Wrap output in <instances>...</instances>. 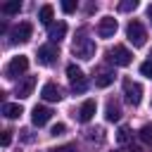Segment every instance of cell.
Here are the masks:
<instances>
[{
  "label": "cell",
  "instance_id": "3",
  "mask_svg": "<svg viewBox=\"0 0 152 152\" xmlns=\"http://www.w3.org/2000/svg\"><path fill=\"white\" fill-rule=\"evenodd\" d=\"M121 88H124V97H126V102L133 104V107H138L140 100H142V86H140L138 81H133V78H124Z\"/></svg>",
  "mask_w": 152,
  "mask_h": 152
},
{
  "label": "cell",
  "instance_id": "18",
  "mask_svg": "<svg viewBox=\"0 0 152 152\" xmlns=\"http://www.w3.org/2000/svg\"><path fill=\"white\" fill-rule=\"evenodd\" d=\"M112 81H114V74H109V71H100V74L95 76V86H97V88H107Z\"/></svg>",
  "mask_w": 152,
  "mask_h": 152
},
{
  "label": "cell",
  "instance_id": "20",
  "mask_svg": "<svg viewBox=\"0 0 152 152\" xmlns=\"http://www.w3.org/2000/svg\"><path fill=\"white\" fill-rule=\"evenodd\" d=\"M128 140H131V131H128L126 126H121V128L116 131V142H119V145H126Z\"/></svg>",
  "mask_w": 152,
  "mask_h": 152
},
{
  "label": "cell",
  "instance_id": "24",
  "mask_svg": "<svg viewBox=\"0 0 152 152\" xmlns=\"http://www.w3.org/2000/svg\"><path fill=\"white\" fill-rule=\"evenodd\" d=\"M62 12H66V14L76 12V2H74V0H64V2H62Z\"/></svg>",
  "mask_w": 152,
  "mask_h": 152
},
{
  "label": "cell",
  "instance_id": "8",
  "mask_svg": "<svg viewBox=\"0 0 152 152\" xmlns=\"http://www.w3.org/2000/svg\"><path fill=\"white\" fill-rule=\"evenodd\" d=\"M57 57H59V50H57L55 43H48V45H40V48H38V62H40V64L50 66Z\"/></svg>",
  "mask_w": 152,
  "mask_h": 152
},
{
  "label": "cell",
  "instance_id": "5",
  "mask_svg": "<svg viewBox=\"0 0 152 152\" xmlns=\"http://www.w3.org/2000/svg\"><path fill=\"white\" fill-rule=\"evenodd\" d=\"M107 59H109L112 64H116V66H128V64L133 62V55H131V50H128L126 45H114V48L107 52Z\"/></svg>",
  "mask_w": 152,
  "mask_h": 152
},
{
  "label": "cell",
  "instance_id": "15",
  "mask_svg": "<svg viewBox=\"0 0 152 152\" xmlns=\"http://www.w3.org/2000/svg\"><path fill=\"white\" fill-rule=\"evenodd\" d=\"M2 114H5L7 119H19V116L24 114V109H21L19 102H5V104H2Z\"/></svg>",
  "mask_w": 152,
  "mask_h": 152
},
{
  "label": "cell",
  "instance_id": "22",
  "mask_svg": "<svg viewBox=\"0 0 152 152\" xmlns=\"http://www.w3.org/2000/svg\"><path fill=\"white\" fill-rule=\"evenodd\" d=\"M135 7H138V0H124V2H119V12H131Z\"/></svg>",
  "mask_w": 152,
  "mask_h": 152
},
{
  "label": "cell",
  "instance_id": "21",
  "mask_svg": "<svg viewBox=\"0 0 152 152\" xmlns=\"http://www.w3.org/2000/svg\"><path fill=\"white\" fill-rule=\"evenodd\" d=\"M138 135H140V140H142L145 145H152V126H142Z\"/></svg>",
  "mask_w": 152,
  "mask_h": 152
},
{
  "label": "cell",
  "instance_id": "29",
  "mask_svg": "<svg viewBox=\"0 0 152 152\" xmlns=\"http://www.w3.org/2000/svg\"><path fill=\"white\" fill-rule=\"evenodd\" d=\"M131 152H140V150H135V147H133V150H131Z\"/></svg>",
  "mask_w": 152,
  "mask_h": 152
},
{
  "label": "cell",
  "instance_id": "12",
  "mask_svg": "<svg viewBox=\"0 0 152 152\" xmlns=\"http://www.w3.org/2000/svg\"><path fill=\"white\" fill-rule=\"evenodd\" d=\"M40 95H43L45 102H59V100L64 97V95H62V88H59L57 83H45L43 90H40Z\"/></svg>",
  "mask_w": 152,
  "mask_h": 152
},
{
  "label": "cell",
  "instance_id": "28",
  "mask_svg": "<svg viewBox=\"0 0 152 152\" xmlns=\"http://www.w3.org/2000/svg\"><path fill=\"white\" fill-rule=\"evenodd\" d=\"M147 19H150V24H152V5L147 7Z\"/></svg>",
  "mask_w": 152,
  "mask_h": 152
},
{
  "label": "cell",
  "instance_id": "17",
  "mask_svg": "<svg viewBox=\"0 0 152 152\" xmlns=\"http://www.w3.org/2000/svg\"><path fill=\"white\" fill-rule=\"evenodd\" d=\"M104 119H107V121H119V119H121V109H119V104H116V102H109V104H107Z\"/></svg>",
  "mask_w": 152,
  "mask_h": 152
},
{
  "label": "cell",
  "instance_id": "16",
  "mask_svg": "<svg viewBox=\"0 0 152 152\" xmlns=\"http://www.w3.org/2000/svg\"><path fill=\"white\" fill-rule=\"evenodd\" d=\"M38 19L43 21V24H52V19H55V7L52 5H43L40 10H38Z\"/></svg>",
  "mask_w": 152,
  "mask_h": 152
},
{
  "label": "cell",
  "instance_id": "4",
  "mask_svg": "<svg viewBox=\"0 0 152 152\" xmlns=\"http://www.w3.org/2000/svg\"><path fill=\"white\" fill-rule=\"evenodd\" d=\"M71 52L76 57H81V59H90L95 55V43L90 38H86V36H78L74 40V45H71Z\"/></svg>",
  "mask_w": 152,
  "mask_h": 152
},
{
  "label": "cell",
  "instance_id": "10",
  "mask_svg": "<svg viewBox=\"0 0 152 152\" xmlns=\"http://www.w3.org/2000/svg\"><path fill=\"white\" fill-rule=\"evenodd\" d=\"M33 88H36V76H24L19 83H17V97L19 100H26L31 93H33Z\"/></svg>",
  "mask_w": 152,
  "mask_h": 152
},
{
  "label": "cell",
  "instance_id": "14",
  "mask_svg": "<svg viewBox=\"0 0 152 152\" xmlns=\"http://www.w3.org/2000/svg\"><path fill=\"white\" fill-rule=\"evenodd\" d=\"M64 36H66V24L64 21H57V24H50L48 26V38L52 43H59Z\"/></svg>",
  "mask_w": 152,
  "mask_h": 152
},
{
  "label": "cell",
  "instance_id": "27",
  "mask_svg": "<svg viewBox=\"0 0 152 152\" xmlns=\"http://www.w3.org/2000/svg\"><path fill=\"white\" fill-rule=\"evenodd\" d=\"M52 152H76V147H74V145H64V147H57V150H52Z\"/></svg>",
  "mask_w": 152,
  "mask_h": 152
},
{
  "label": "cell",
  "instance_id": "7",
  "mask_svg": "<svg viewBox=\"0 0 152 152\" xmlns=\"http://www.w3.org/2000/svg\"><path fill=\"white\" fill-rule=\"evenodd\" d=\"M31 33H33V26H31V21H19L12 31H10V40L17 45V43H26V40H31Z\"/></svg>",
  "mask_w": 152,
  "mask_h": 152
},
{
  "label": "cell",
  "instance_id": "13",
  "mask_svg": "<svg viewBox=\"0 0 152 152\" xmlns=\"http://www.w3.org/2000/svg\"><path fill=\"white\" fill-rule=\"evenodd\" d=\"M95 109H97V102H95V100H86V102L78 107V112H76V114H78V121H81V124H88V121L95 116Z\"/></svg>",
  "mask_w": 152,
  "mask_h": 152
},
{
  "label": "cell",
  "instance_id": "11",
  "mask_svg": "<svg viewBox=\"0 0 152 152\" xmlns=\"http://www.w3.org/2000/svg\"><path fill=\"white\" fill-rule=\"evenodd\" d=\"M50 116H52V112H50L48 107H43V104H36V107L31 109V121H33V126H45V124L50 121Z\"/></svg>",
  "mask_w": 152,
  "mask_h": 152
},
{
  "label": "cell",
  "instance_id": "9",
  "mask_svg": "<svg viewBox=\"0 0 152 152\" xmlns=\"http://www.w3.org/2000/svg\"><path fill=\"white\" fill-rule=\"evenodd\" d=\"M116 33V19L114 17H102L97 24V36L100 38H114Z\"/></svg>",
  "mask_w": 152,
  "mask_h": 152
},
{
  "label": "cell",
  "instance_id": "19",
  "mask_svg": "<svg viewBox=\"0 0 152 152\" xmlns=\"http://www.w3.org/2000/svg\"><path fill=\"white\" fill-rule=\"evenodd\" d=\"M19 10H21V2H19V0H12V2H5V5L0 7V12H2V14H17Z\"/></svg>",
  "mask_w": 152,
  "mask_h": 152
},
{
  "label": "cell",
  "instance_id": "26",
  "mask_svg": "<svg viewBox=\"0 0 152 152\" xmlns=\"http://www.w3.org/2000/svg\"><path fill=\"white\" fill-rule=\"evenodd\" d=\"M12 142V131H2V147H7Z\"/></svg>",
  "mask_w": 152,
  "mask_h": 152
},
{
  "label": "cell",
  "instance_id": "25",
  "mask_svg": "<svg viewBox=\"0 0 152 152\" xmlns=\"http://www.w3.org/2000/svg\"><path fill=\"white\" fill-rule=\"evenodd\" d=\"M64 131H66V126H64V124H55V126L50 128V135H55V138H57V135H64Z\"/></svg>",
  "mask_w": 152,
  "mask_h": 152
},
{
  "label": "cell",
  "instance_id": "2",
  "mask_svg": "<svg viewBox=\"0 0 152 152\" xmlns=\"http://www.w3.org/2000/svg\"><path fill=\"white\" fill-rule=\"evenodd\" d=\"M126 38H128V43H133V48H142L145 45V40H147V31H145V26L140 24V21H128V26H126Z\"/></svg>",
  "mask_w": 152,
  "mask_h": 152
},
{
  "label": "cell",
  "instance_id": "23",
  "mask_svg": "<svg viewBox=\"0 0 152 152\" xmlns=\"http://www.w3.org/2000/svg\"><path fill=\"white\" fill-rule=\"evenodd\" d=\"M140 74L147 76V78H152V59H145V62L140 64Z\"/></svg>",
  "mask_w": 152,
  "mask_h": 152
},
{
  "label": "cell",
  "instance_id": "1",
  "mask_svg": "<svg viewBox=\"0 0 152 152\" xmlns=\"http://www.w3.org/2000/svg\"><path fill=\"white\" fill-rule=\"evenodd\" d=\"M66 78H69V86H71L74 93H86L88 90V81H86V74L81 71V66L69 64L66 66Z\"/></svg>",
  "mask_w": 152,
  "mask_h": 152
},
{
  "label": "cell",
  "instance_id": "6",
  "mask_svg": "<svg viewBox=\"0 0 152 152\" xmlns=\"http://www.w3.org/2000/svg\"><path fill=\"white\" fill-rule=\"evenodd\" d=\"M26 69H28V57H26V55H17V57H12L10 64L5 66V78H17V76H21Z\"/></svg>",
  "mask_w": 152,
  "mask_h": 152
}]
</instances>
